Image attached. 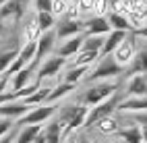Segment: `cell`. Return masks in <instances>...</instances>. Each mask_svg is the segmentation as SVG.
<instances>
[{"instance_id":"6da1fadb","label":"cell","mask_w":147,"mask_h":143,"mask_svg":"<svg viewBox=\"0 0 147 143\" xmlns=\"http://www.w3.org/2000/svg\"><path fill=\"white\" fill-rule=\"evenodd\" d=\"M87 106H81V104H68V106H62L60 112H58V122L62 127V141L71 135L73 131L81 129L83 122H85V116H87Z\"/></svg>"},{"instance_id":"7a4b0ae2","label":"cell","mask_w":147,"mask_h":143,"mask_svg":"<svg viewBox=\"0 0 147 143\" xmlns=\"http://www.w3.org/2000/svg\"><path fill=\"white\" fill-rule=\"evenodd\" d=\"M120 102H122V100H120V95H118V93H114L112 98H108L106 102L97 104V106H91L89 110H87V116H85L83 127H85V129H91L97 120H102V118H106V116H112V112L118 108V104H120Z\"/></svg>"},{"instance_id":"3957f363","label":"cell","mask_w":147,"mask_h":143,"mask_svg":"<svg viewBox=\"0 0 147 143\" xmlns=\"http://www.w3.org/2000/svg\"><path fill=\"white\" fill-rule=\"evenodd\" d=\"M116 89H118V85H116V83H100V85H93V87H89L79 98V102H81V106L91 108V106H97V104L106 102L108 98H112V95L116 93Z\"/></svg>"},{"instance_id":"277c9868","label":"cell","mask_w":147,"mask_h":143,"mask_svg":"<svg viewBox=\"0 0 147 143\" xmlns=\"http://www.w3.org/2000/svg\"><path fill=\"white\" fill-rule=\"evenodd\" d=\"M122 73H124V69L112 58V54H110V56H104V58L100 60V64H97L89 75H85V77H83V81L93 83V81H100V79L116 77V75H122Z\"/></svg>"},{"instance_id":"5b68a950","label":"cell","mask_w":147,"mask_h":143,"mask_svg":"<svg viewBox=\"0 0 147 143\" xmlns=\"http://www.w3.org/2000/svg\"><path fill=\"white\" fill-rule=\"evenodd\" d=\"M56 112H58V108L54 106V104H42V106H33L23 118L17 120V125H23V127H27V125H42V122H46L48 118H52Z\"/></svg>"},{"instance_id":"8992f818","label":"cell","mask_w":147,"mask_h":143,"mask_svg":"<svg viewBox=\"0 0 147 143\" xmlns=\"http://www.w3.org/2000/svg\"><path fill=\"white\" fill-rule=\"evenodd\" d=\"M31 0H6V4L0 8V23L4 21H13L17 23L27 11V4Z\"/></svg>"},{"instance_id":"52a82bcc","label":"cell","mask_w":147,"mask_h":143,"mask_svg":"<svg viewBox=\"0 0 147 143\" xmlns=\"http://www.w3.org/2000/svg\"><path fill=\"white\" fill-rule=\"evenodd\" d=\"M54 42H56V33L54 31H46V33H42L40 35V40L35 42V56H33V60H31V64H40L48 54H50L52 50H54Z\"/></svg>"},{"instance_id":"ba28073f","label":"cell","mask_w":147,"mask_h":143,"mask_svg":"<svg viewBox=\"0 0 147 143\" xmlns=\"http://www.w3.org/2000/svg\"><path fill=\"white\" fill-rule=\"evenodd\" d=\"M135 54H137L135 52V37L129 35V37H124V42L112 52V58L118 62L122 69H126V64H131V60L135 58Z\"/></svg>"},{"instance_id":"9c48e42d","label":"cell","mask_w":147,"mask_h":143,"mask_svg":"<svg viewBox=\"0 0 147 143\" xmlns=\"http://www.w3.org/2000/svg\"><path fill=\"white\" fill-rule=\"evenodd\" d=\"M81 31H85L83 21H79V19H66L64 23L58 25V29L54 33H56V37H60V40H71L75 35H81Z\"/></svg>"},{"instance_id":"30bf717a","label":"cell","mask_w":147,"mask_h":143,"mask_svg":"<svg viewBox=\"0 0 147 143\" xmlns=\"http://www.w3.org/2000/svg\"><path fill=\"white\" fill-rule=\"evenodd\" d=\"M64 64H66V60L60 58V56H52V58H48V60L40 66V69H37V79H35V81L42 83L46 77H54V75H58Z\"/></svg>"},{"instance_id":"8fae6325","label":"cell","mask_w":147,"mask_h":143,"mask_svg":"<svg viewBox=\"0 0 147 143\" xmlns=\"http://www.w3.org/2000/svg\"><path fill=\"white\" fill-rule=\"evenodd\" d=\"M29 110H31V108L25 106L23 102H11V104H4V106H0V118L19 120V118H23Z\"/></svg>"},{"instance_id":"7c38bea8","label":"cell","mask_w":147,"mask_h":143,"mask_svg":"<svg viewBox=\"0 0 147 143\" xmlns=\"http://www.w3.org/2000/svg\"><path fill=\"white\" fill-rule=\"evenodd\" d=\"M85 31H87L89 37H100L104 33H110L112 27L106 21V17H93L89 21H85Z\"/></svg>"},{"instance_id":"4fadbf2b","label":"cell","mask_w":147,"mask_h":143,"mask_svg":"<svg viewBox=\"0 0 147 143\" xmlns=\"http://www.w3.org/2000/svg\"><path fill=\"white\" fill-rule=\"evenodd\" d=\"M126 93L131 98H145L147 95V75H133L129 85H126Z\"/></svg>"},{"instance_id":"5bb4252c","label":"cell","mask_w":147,"mask_h":143,"mask_svg":"<svg viewBox=\"0 0 147 143\" xmlns=\"http://www.w3.org/2000/svg\"><path fill=\"white\" fill-rule=\"evenodd\" d=\"M124 37H126L124 31H110V33H108V37L104 40L102 50H100V58H104V56H110V54L116 50V48H118V46L124 42Z\"/></svg>"},{"instance_id":"9a60e30c","label":"cell","mask_w":147,"mask_h":143,"mask_svg":"<svg viewBox=\"0 0 147 143\" xmlns=\"http://www.w3.org/2000/svg\"><path fill=\"white\" fill-rule=\"evenodd\" d=\"M83 40H85L83 35H75V37H71V40H66V42L60 46V50H58L56 56H60V58H64V60L71 58V56H77V54L81 52Z\"/></svg>"},{"instance_id":"2e32d148","label":"cell","mask_w":147,"mask_h":143,"mask_svg":"<svg viewBox=\"0 0 147 143\" xmlns=\"http://www.w3.org/2000/svg\"><path fill=\"white\" fill-rule=\"evenodd\" d=\"M124 71L129 75H145L147 73V48L135 54V58L131 60L129 69H124Z\"/></svg>"},{"instance_id":"e0dca14e","label":"cell","mask_w":147,"mask_h":143,"mask_svg":"<svg viewBox=\"0 0 147 143\" xmlns=\"http://www.w3.org/2000/svg\"><path fill=\"white\" fill-rule=\"evenodd\" d=\"M106 21L110 23L112 31H124V33L133 31V25L129 23V19H126L124 15H118V13H114V11H110V13H108Z\"/></svg>"},{"instance_id":"ac0fdd59","label":"cell","mask_w":147,"mask_h":143,"mask_svg":"<svg viewBox=\"0 0 147 143\" xmlns=\"http://www.w3.org/2000/svg\"><path fill=\"white\" fill-rule=\"evenodd\" d=\"M116 110H122V112H145L147 110V95L145 98H129V100H122L118 104Z\"/></svg>"},{"instance_id":"d6986e66","label":"cell","mask_w":147,"mask_h":143,"mask_svg":"<svg viewBox=\"0 0 147 143\" xmlns=\"http://www.w3.org/2000/svg\"><path fill=\"white\" fill-rule=\"evenodd\" d=\"M37 69L35 64H27L23 71H19L17 75H13V91H19L29 85V81H31V73Z\"/></svg>"},{"instance_id":"ffe728a7","label":"cell","mask_w":147,"mask_h":143,"mask_svg":"<svg viewBox=\"0 0 147 143\" xmlns=\"http://www.w3.org/2000/svg\"><path fill=\"white\" fill-rule=\"evenodd\" d=\"M42 131H44L42 125H27V127H23L19 131V135L15 137V143H33L35 137L40 135Z\"/></svg>"},{"instance_id":"44dd1931","label":"cell","mask_w":147,"mask_h":143,"mask_svg":"<svg viewBox=\"0 0 147 143\" xmlns=\"http://www.w3.org/2000/svg\"><path fill=\"white\" fill-rule=\"evenodd\" d=\"M44 139L46 143H62V127L58 120H52L48 127H44Z\"/></svg>"},{"instance_id":"7402d4cb","label":"cell","mask_w":147,"mask_h":143,"mask_svg":"<svg viewBox=\"0 0 147 143\" xmlns=\"http://www.w3.org/2000/svg\"><path fill=\"white\" fill-rule=\"evenodd\" d=\"M116 135H118L120 143H143V139H141V127H137V125H133L129 129H120Z\"/></svg>"},{"instance_id":"603a6c76","label":"cell","mask_w":147,"mask_h":143,"mask_svg":"<svg viewBox=\"0 0 147 143\" xmlns=\"http://www.w3.org/2000/svg\"><path fill=\"white\" fill-rule=\"evenodd\" d=\"M93 127H97V131H100L102 135H116V133L120 131L118 120L112 118V116H106V118H102V120H97Z\"/></svg>"},{"instance_id":"cb8c5ba5","label":"cell","mask_w":147,"mask_h":143,"mask_svg":"<svg viewBox=\"0 0 147 143\" xmlns=\"http://www.w3.org/2000/svg\"><path fill=\"white\" fill-rule=\"evenodd\" d=\"M50 87H40L35 93H31L29 98H25L23 100V104L25 106H29V108H33V106H42V104H46V100H48V95H50Z\"/></svg>"},{"instance_id":"d4e9b609","label":"cell","mask_w":147,"mask_h":143,"mask_svg":"<svg viewBox=\"0 0 147 143\" xmlns=\"http://www.w3.org/2000/svg\"><path fill=\"white\" fill-rule=\"evenodd\" d=\"M87 69L89 66H73V69H68L64 75V83L77 85L79 81H83V75H87Z\"/></svg>"},{"instance_id":"484cf974","label":"cell","mask_w":147,"mask_h":143,"mask_svg":"<svg viewBox=\"0 0 147 143\" xmlns=\"http://www.w3.org/2000/svg\"><path fill=\"white\" fill-rule=\"evenodd\" d=\"M35 23H37V27H40V31H42V33L52 31V27L56 25V23H54V15H52V13H37Z\"/></svg>"},{"instance_id":"4316f807","label":"cell","mask_w":147,"mask_h":143,"mask_svg":"<svg viewBox=\"0 0 147 143\" xmlns=\"http://www.w3.org/2000/svg\"><path fill=\"white\" fill-rule=\"evenodd\" d=\"M73 89H75V85H71V83H60L56 89H52V91H50V95H48L46 104H52V102H56V100L64 98V95H66V93H71Z\"/></svg>"},{"instance_id":"83f0119b","label":"cell","mask_w":147,"mask_h":143,"mask_svg":"<svg viewBox=\"0 0 147 143\" xmlns=\"http://www.w3.org/2000/svg\"><path fill=\"white\" fill-rule=\"evenodd\" d=\"M95 58H100V54L97 52H79L75 56V60H73V66H89Z\"/></svg>"},{"instance_id":"f1b7e54d","label":"cell","mask_w":147,"mask_h":143,"mask_svg":"<svg viewBox=\"0 0 147 143\" xmlns=\"http://www.w3.org/2000/svg\"><path fill=\"white\" fill-rule=\"evenodd\" d=\"M40 35H42V31H40V27H37L35 19L29 21L27 27H25V44H35L37 40H40Z\"/></svg>"},{"instance_id":"f546056e","label":"cell","mask_w":147,"mask_h":143,"mask_svg":"<svg viewBox=\"0 0 147 143\" xmlns=\"http://www.w3.org/2000/svg\"><path fill=\"white\" fill-rule=\"evenodd\" d=\"M102 46H104V40H102V37H85L81 50H83V52H97V54H100Z\"/></svg>"},{"instance_id":"4dcf8cb0","label":"cell","mask_w":147,"mask_h":143,"mask_svg":"<svg viewBox=\"0 0 147 143\" xmlns=\"http://www.w3.org/2000/svg\"><path fill=\"white\" fill-rule=\"evenodd\" d=\"M112 6H114V13L124 15V17H129L133 13V0H114Z\"/></svg>"},{"instance_id":"1f68e13d","label":"cell","mask_w":147,"mask_h":143,"mask_svg":"<svg viewBox=\"0 0 147 143\" xmlns=\"http://www.w3.org/2000/svg\"><path fill=\"white\" fill-rule=\"evenodd\" d=\"M17 54H19V50H8V52H4V54H0V75H4L6 73V69L13 64V60L17 58Z\"/></svg>"},{"instance_id":"d6a6232c","label":"cell","mask_w":147,"mask_h":143,"mask_svg":"<svg viewBox=\"0 0 147 143\" xmlns=\"http://www.w3.org/2000/svg\"><path fill=\"white\" fill-rule=\"evenodd\" d=\"M93 11L97 13L95 17H104L106 13H110V0H93Z\"/></svg>"},{"instance_id":"836d02e7","label":"cell","mask_w":147,"mask_h":143,"mask_svg":"<svg viewBox=\"0 0 147 143\" xmlns=\"http://www.w3.org/2000/svg\"><path fill=\"white\" fill-rule=\"evenodd\" d=\"M52 2L54 0H33V6L37 13H52Z\"/></svg>"},{"instance_id":"e575fe53","label":"cell","mask_w":147,"mask_h":143,"mask_svg":"<svg viewBox=\"0 0 147 143\" xmlns=\"http://www.w3.org/2000/svg\"><path fill=\"white\" fill-rule=\"evenodd\" d=\"M13 125H15V120H8V118H2V120H0V139L6 137L8 133L13 131Z\"/></svg>"},{"instance_id":"d590c367","label":"cell","mask_w":147,"mask_h":143,"mask_svg":"<svg viewBox=\"0 0 147 143\" xmlns=\"http://www.w3.org/2000/svg\"><path fill=\"white\" fill-rule=\"evenodd\" d=\"M68 8V2H64V0H54L52 2V15H64Z\"/></svg>"},{"instance_id":"8d00e7d4","label":"cell","mask_w":147,"mask_h":143,"mask_svg":"<svg viewBox=\"0 0 147 143\" xmlns=\"http://www.w3.org/2000/svg\"><path fill=\"white\" fill-rule=\"evenodd\" d=\"M133 120L137 122V127L141 125V127L145 129V127H147V110H145V112H135V114H133Z\"/></svg>"},{"instance_id":"74e56055","label":"cell","mask_w":147,"mask_h":143,"mask_svg":"<svg viewBox=\"0 0 147 143\" xmlns=\"http://www.w3.org/2000/svg\"><path fill=\"white\" fill-rule=\"evenodd\" d=\"M77 8H81V11H89V8H93V0H77Z\"/></svg>"},{"instance_id":"f35d334b","label":"cell","mask_w":147,"mask_h":143,"mask_svg":"<svg viewBox=\"0 0 147 143\" xmlns=\"http://www.w3.org/2000/svg\"><path fill=\"white\" fill-rule=\"evenodd\" d=\"M133 35L135 37H145V40H147V25L139 27V29H133Z\"/></svg>"},{"instance_id":"ab89813d","label":"cell","mask_w":147,"mask_h":143,"mask_svg":"<svg viewBox=\"0 0 147 143\" xmlns=\"http://www.w3.org/2000/svg\"><path fill=\"white\" fill-rule=\"evenodd\" d=\"M13 141H15V135H13V131L8 133L6 137H2V139H0V143H13Z\"/></svg>"},{"instance_id":"60d3db41","label":"cell","mask_w":147,"mask_h":143,"mask_svg":"<svg viewBox=\"0 0 147 143\" xmlns=\"http://www.w3.org/2000/svg\"><path fill=\"white\" fill-rule=\"evenodd\" d=\"M75 143H89V139H87L85 135H81V137H77V139H75Z\"/></svg>"},{"instance_id":"b9f144b4","label":"cell","mask_w":147,"mask_h":143,"mask_svg":"<svg viewBox=\"0 0 147 143\" xmlns=\"http://www.w3.org/2000/svg\"><path fill=\"white\" fill-rule=\"evenodd\" d=\"M141 139H143V143H147V127L141 129Z\"/></svg>"},{"instance_id":"7bdbcfd3","label":"cell","mask_w":147,"mask_h":143,"mask_svg":"<svg viewBox=\"0 0 147 143\" xmlns=\"http://www.w3.org/2000/svg\"><path fill=\"white\" fill-rule=\"evenodd\" d=\"M4 4H6V0H0V8H2Z\"/></svg>"},{"instance_id":"ee69618b","label":"cell","mask_w":147,"mask_h":143,"mask_svg":"<svg viewBox=\"0 0 147 143\" xmlns=\"http://www.w3.org/2000/svg\"><path fill=\"white\" fill-rule=\"evenodd\" d=\"M112 143H120V141H112Z\"/></svg>"},{"instance_id":"f6af8a7d","label":"cell","mask_w":147,"mask_h":143,"mask_svg":"<svg viewBox=\"0 0 147 143\" xmlns=\"http://www.w3.org/2000/svg\"><path fill=\"white\" fill-rule=\"evenodd\" d=\"M71 143H75V141H71Z\"/></svg>"}]
</instances>
